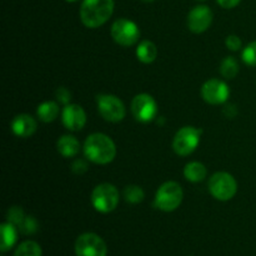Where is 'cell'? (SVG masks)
I'll use <instances>...</instances> for the list:
<instances>
[{"instance_id": "cell-14", "label": "cell", "mask_w": 256, "mask_h": 256, "mask_svg": "<svg viewBox=\"0 0 256 256\" xmlns=\"http://www.w3.org/2000/svg\"><path fill=\"white\" fill-rule=\"evenodd\" d=\"M38 124L32 116L28 114H20L12 122V129L15 135L20 138H29L36 132Z\"/></svg>"}, {"instance_id": "cell-16", "label": "cell", "mask_w": 256, "mask_h": 256, "mask_svg": "<svg viewBox=\"0 0 256 256\" xmlns=\"http://www.w3.org/2000/svg\"><path fill=\"white\" fill-rule=\"evenodd\" d=\"M136 56L144 64H150L154 62L158 56L156 45L150 40H144L139 44L136 49Z\"/></svg>"}, {"instance_id": "cell-20", "label": "cell", "mask_w": 256, "mask_h": 256, "mask_svg": "<svg viewBox=\"0 0 256 256\" xmlns=\"http://www.w3.org/2000/svg\"><path fill=\"white\" fill-rule=\"evenodd\" d=\"M220 72L225 79H234L239 72V64L232 56L225 58L220 65Z\"/></svg>"}, {"instance_id": "cell-15", "label": "cell", "mask_w": 256, "mask_h": 256, "mask_svg": "<svg viewBox=\"0 0 256 256\" xmlns=\"http://www.w3.org/2000/svg\"><path fill=\"white\" fill-rule=\"evenodd\" d=\"M58 152L64 158H72L80 152V144L72 135H64L58 140Z\"/></svg>"}, {"instance_id": "cell-18", "label": "cell", "mask_w": 256, "mask_h": 256, "mask_svg": "<svg viewBox=\"0 0 256 256\" xmlns=\"http://www.w3.org/2000/svg\"><path fill=\"white\" fill-rule=\"evenodd\" d=\"M184 175L186 180L192 182H199L206 178V168L199 162H192L186 164L184 169Z\"/></svg>"}, {"instance_id": "cell-17", "label": "cell", "mask_w": 256, "mask_h": 256, "mask_svg": "<svg viewBox=\"0 0 256 256\" xmlns=\"http://www.w3.org/2000/svg\"><path fill=\"white\" fill-rule=\"evenodd\" d=\"M16 229H15V225L12 222H5L2 225V242H0V250L2 252H8L9 249H12L14 246L15 242H16Z\"/></svg>"}, {"instance_id": "cell-22", "label": "cell", "mask_w": 256, "mask_h": 256, "mask_svg": "<svg viewBox=\"0 0 256 256\" xmlns=\"http://www.w3.org/2000/svg\"><path fill=\"white\" fill-rule=\"evenodd\" d=\"M144 190L138 185H128L124 189V198L130 204H139L144 200Z\"/></svg>"}, {"instance_id": "cell-31", "label": "cell", "mask_w": 256, "mask_h": 256, "mask_svg": "<svg viewBox=\"0 0 256 256\" xmlns=\"http://www.w3.org/2000/svg\"><path fill=\"white\" fill-rule=\"evenodd\" d=\"M144 2H154V0H144Z\"/></svg>"}, {"instance_id": "cell-12", "label": "cell", "mask_w": 256, "mask_h": 256, "mask_svg": "<svg viewBox=\"0 0 256 256\" xmlns=\"http://www.w3.org/2000/svg\"><path fill=\"white\" fill-rule=\"evenodd\" d=\"M229 88L224 82L218 79L208 80L202 88V95L206 102L212 105L222 104L229 98Z\"/></svg>"}, {"instance_id": "cell-27", "label": "cell", "mask_w": 256, "mask_h": 256, "mask_svg": "<svg viewBox=\"0 0 256 256\" xmlns=\"http://www.w3.org/2000/svg\"><path fill=\"white\" fill-rule=\"evenodd\" d=\"M56 98L60 102L68 105V102L72 99V94H70V92L66 88H59V89L56 90Z\"/></svg>"}, {"instance_id": "cell-10", "label": "cell", "mask_w": 256, "mask_h": 256, "mask_svg": "<svg viewBox=\"0 0 256 256\" xmlns=\"http://www.w3.org/2000/svg\"><path fill=\"white\" fill-rule=\"evenodd\" d=\"M132 112L138 122H152L158 112V105L154 98L149 94H139L132 99Z\"/></svg>"}, {"instance_id": "cell-19", "label": "cell", "mask_w": 256, "mask_h": 256, "mask_svg": "<svg viewBox=\"0 0 256 256\" xmlns=\"http://www.w3.org/2000/svg\"><path fill=\"white\" fill-rule=\"evenodd\" d=\"M59 112H60V109H59V105H58L56 102H45L39 105L36 114H38V118H39L42 122H52L56 119Z\"/></svg>"}, {"instance_id": "cell-13", "label": "cell", "mask_w": 256, "mask_h": 256, "mask_svg": "<svg viewBox=\"0 0 256 256\" xmlns=\"http://www.w3.org/2000/svg\"><path fill=\"white\" fill-rule=\"evenodd\" d=\"M62 118L64 126L72 132L82 130L86 122V114L84 109L76 104H68L62 109Z\"/></svg>"}, {"instance_id": "cell-4", "label": "cell", "mask_w": 256, "mask_h": 256, "mask_svg": "<svg viewBox=\"0 0 256 256\" xmlns=\"http://www.w3.org/2000/svg\"><path fill=\"white\" fill-rule=\"evenodd\" d=\"M119 192L112 184H100L92 190V204L95 210L102 214H108L115 210L119 204Z\"/></svg>"}, {"instance_id": "cell-6", "label": "cell", "mask_w": 256, "mask_h": 256, "mask_svg": "<svg viewBox=\"0 0 256 256\" xmlns=\"http://www.w3.org/2000/svg\"><path fill=\"white\" fill-rule=\"evenodd\" d=\"M200 142V132L192 126H185L175 134L172 149L180 156H188L195 152Z\"/></svg>"}, {"instance_id": "cell-11", "label": "cell", "mask_w": 256, "mask_h": 256, "mask_svg": "<svg viewBox=\"0 0 256 256\" xmlns=\"http://www.w3.org/2000/svg\"><path fill=\"white\" fill-rule=\"evenodd\" d=\"M212 22V12L206 5H198L188 15V28L195 34L206 32Z\"/></svg>"}, {"instance_id": "cell-2", "label": "cell", "mask_w": 256, "mask_h": 256, "mask_svg": "<svg viewBox=\"0 0 256 256\" xmlns=\"http://www.w3.org/2000/svg\"><path fill=\"white\" fill-rule=\"evenodd\" d=\"M114 12V0H82L80 19L90 29L104 25Z\"/></svg>"}, {"instance_id": "cell-7", "label": "cell", "mask_w": 256, "mask_h": 256, "mask_svg": "<svg viewBox=\"0 0 256 256\" xmlns=\"http://www.w3.org/2000/svg\"><path fill=\"white\" fill-rule=\"evenodd\" d=\"M108 248L104 240L94 232H85L76 239V256H106Z\"/></svg>"}, {"instance_id": "cell-26", "label": "cell", "mask_w": 256, "mask_h": 256, "mask_svg": "<svg viewBox=\"0 0 256 256\" xmlns=\"http://www.w3.org/2000/svg\"><path fill=\"white\" fill-rule=\"evenodd\" d=\"M225 44H226L228 49L232 50V52H236V50H239L240 48H242V40H240V38L236 36V35H229V36L226 38Z\"/></svg>"}, {"instance_id": "cell-3", "label": "cell", "mask_w": 256, "mask_h": 256, "mask_svg": "<svg viewBox=\"0 0 256 256\" xmlns=\"http://www.w3.org/2000/svg\"><path fill=\"white\" fill-rule=\"evenodd\" d=\"M182 186L176 182H166L158 189L155 195V206L162 212H174L182 202Z\"/></svg>"}, {"instance_id": "cell-9", "label": "cell", "mask_w": 256, "mask_h": 256, "mask_svg": "<svg viewBox=\"0 0 256 256\" xmlns=\"http://www.w3.org/2000/svg\"><path fill=\"white\" fill-rule=\"evenodd\" d=\"M98 109L100 115L106 122H122L125 118V106L122 100L115 95L102 94L99 95L96 99Z\"/></svg>"}, {"instance_id": "cell-8", "label": "cell", "mask_w": 256, "mask_h": 256, "mask_svg": "<svg viewBox=\"0 0 256 256\" xmlns=\"http://www.w3.org/2000/svg\"><path fill=\"white\" fill-rule=\"evenodd\" d=\"M112 36L122 46H132L139 40L140 30L132 20L118 19L112 26Z\"/></svg>"}, {"instance_id": "cell-1", "label": "cell", "mask_w": 256, "mask_h": 256, "mask_svg": "<svg viewBox=\"0 0 256 256\" xmlns=\"http://www.w3.org/2000/svg\"><path fill=\"white\" fill-rule=\"evenodd\" d=\"M84 154L90 162L95 164L105 165L114 160L116 148L114 142L108 135L95 132L88 136L84 142Z\"/></svg>"}, {"instance_id": "cell-23", "label": "cell", "mask_w": 256, "mask_h": 256, "mask_svg": "<svg viewBox=\"0 0 256 256\" xmlns=\"http://www.w3.org/2000/svg\"><path fill=\"white\" fill-rule=\"evenodd\" d=\"M242 60L249 66H256V42H250L244 50H242Z\"/></svg>"}, {"instance_id": "cell-29", "label": "cell", "mask_w": 256, "mask_h": 256, "mask_svg": "<svg viewBox=\"0 0 256 256\" xmlns=\"http://www.w3.org/2000/svg\"><path fill=\"white\" fill-rule=\"evenodd\" d=\"M216 2L218 4H219L220 6L224 8V9H232V8L238 6L242 0H216Z\"/></svg>"}, {"instance_id": "cell-28", "label": "cell", "mask_w": 256, "mask_h": 256, "mask_svg": "<svg viewBox=\"0 0 256 256\" xmlns=\"http://www.w3.org/2000/svg\"><path fill=\"white\" fill-rule=\"evenodd\" d=\"M72 170L75 172V174L82 175V174H84V172L88 170V164L82 159L75 160V162H72Z\"/></svg>"}, {"instance_id": "cell-30", "label": "cell", "mask_w": 256, "mask_h": 256, "mask_svg": "<svg viewBox=\"0 0 256 256\" xmlns=\"http://www.w3.org/2000/svg\"><path fill=\"white\" fill-rule=\"evenodd\" d=\"M65 2H78V0H65Z\"/></svg>"}, {"instance_id": "cell-24", "label": "cell", "mask_w": 256, "mask_h": 256, "mask_svg": "<svg viewBox=\"0 0 256 256\" xmlns=\"http://www.w3.org/2000/svg\"><path fill=\"white\" fill-rule=\"evenodd\" d=\"M24 212L19 206L10 208L9 212H8V222L14 224L15 226H20L22 222H24Z\"/></svg>"}, {"instance_id": "cell-5", "label": "cell", "mask_w": 256, "mask_h": 256, "mask_svg": "<svg viewBox=\"0 0 256 256\" xmlns=\"http://www.w3.org/2000/svg\"><path fill=\"white\" fill-rule=\"evenodd\" d=\"M209 190L212 196L220 202L232 199L238 192L236 180L229 172H215L209 182Z\"/></svg>"}, {"instance_id": "cell-21", "label": "cell", "mask_w": 256, "mask_h": 256, "mask_svg": "<svg viewBox=\"0 0 256 256\" xmlns=\"http://www.w3.org/2000/svg\"><path fill=\"white\" fill-rule=\"evenodd\" d=\"M14 256H42V248L35 242H24L18 246Z\"/></svg>"}, {"instance_id": "cell-25", "label": "cell", "mask_w": 256, "mask_h": 256, "mask_svg": "<svg viewBox=\"0 0 256 256\" xmlns=\"http://www.w3.org/2000/svg\"><path fill=\"white\" fill-rule=\"evenodd\" d=\"M20 230H22L24 234H34L38 229V224L32 218H25L24 222L20 225Z\"/></svg>"}]
</instances>
